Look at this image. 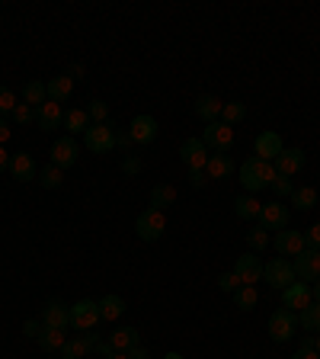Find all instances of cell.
Listing matches in <instances>:
<instances>
[{
	"instance_id": "obj_1",
	"label": "cell",
	"mask_w": 320,
	"mask_h": 359,
	"mask_svg": "<svg viewBox=\"0 0 320 359\" xmlns=\"http://www.w3.org/2000/svg\"><path fill=\"white\" fill-rule=\"evenodd\" d=\"M237 177H240V187H244L246 193H260V189L272 187V180H276V167L253 154V157H246L244 164L237 167Z\"/></svg>"
},
{
	"instance_id": "obj_2",
	"label": "cell",
	"mask_w": 320,
	"mask_h": 359,
	"mask_svg": "<svg viewBox=\"0 0 320 359\" xmlns=\"http://www.w3.org/2000/svg\"><path fill=\"white\" fill-rule=\"evenodd\" d=\"M83 148L90 154H109L116 148V126H112V119L103 122V126H90L83 132Z\"/></svg>"
},
{
	"instance_id": "obj_3",
	"label": "cell",
	"mask_w": 320,
	"mask_h": 359,
	"mask_svg": "<svg viewBox=\"0 0 320 359\" xmlns=\"http://www.w3.org/2000/svg\"><path fill=\"white\" fill-rule=\"evenodd\" d=\"M202 142H205V148L215 151V154H231L234 148V128L228 126V122H211V126H205V132H202Z\"/></svg>"
},
{
	"instance_id": "obj_4",
	"label": "cell",
	"mask_w": 320,
	"mask_h": 359,
	"mask_svg": "<svg viewBox=\"0 0 320 359\" xmlns=\"http://www.w3.org/2000/svg\"><path fill=\"white\" fill-rule=\"evenodd\" d=\"M263 279H266L272 289H279V292L288 289L291 283H298V279H295V266H291L288 257H272V260L263 266Z\"/></svg>"
},
{
	"instance_id": "obj_5",
	"label": "cell",
	"mask_w": 320,
	"mask_h": 359,
	"mask_svg": "<svg viewBox=\"0 0 320 359\" xmlns=\"http://www.w3.org/2000/svg\"><path fill=\"white\" fill-rule=\"evenodd\" d=\"M298 330V314L288 311V308H276V311L269 314V337L276 340V344H288L291 337Z\"/></svg>"
},
{
	"instance_id": "obj_6",
	"label": "cell",
	"mask_w": 320,
	"mask_h": 359,
	"mask_svg": "<svg viewBox=\"0 0 320 359\" xmlns=\"http://www.w3.org/2000/svg\"><path fill=\"white\" fill-rule=\"evenodd\" d=\"M164 231H167V218H164V212H157V209H144L138 215V222H134V234L141 241H148V244L160 241Z\"/></svg>"
},
{
	"instance_id": "obj_7",
	"label": "cell",
	"mask_w": 320,
	"mask_h": 359,
	"mask_svg": "<svg viewBox=\"0 0 320 359\" xmlns=\"http://www.w3.org/2000/svg\"><path fill=\"white\" fill-rule=\"evenodd\" d=\"M99 321H103V318H99V302L81 299L77 305H71V327H74L77 334H83V330H93Z\"/></svg>"
},
{
	"instance_id": "obj_8",
	"label": "cell",
	"mask_w": 320,
	"mask_h": 359,
	"mask_svg": "<svg viewBox=\"0 0 320 359\" xmlns=\"http://www.w3.org/2000/svg\"><path fill=\"white\" fill-rule=\"evenodd\" d=\"M291 266H295V279L298 283H307L314 285L320 279V250H301L295 260H291Z\"/></svg>"
},
{
	"instance_id": "obj_9",
	"label": "cell",
	"mask_w": 320,
	"mask_h": 359,
	"mask_svg": "<svg viewBox=\"0 0 320 359\" xmlns=\"http://www.w3.org/2000/svg\"><path fill=\"white\" fill-rule=\"evenodd\" d=\"M291 222V212L288 205H282V202H266L260 209V228H266V231H285Z\"/></svg>"
},
{
	"instance_id": "obj_10",
	"label": "cell",
	"mask_w": 320,
	"mask_h": 359,
	"mask_svg": "<svg viewBox=\"0 0 320 359\" xmlns=\"http://www.w3.org/2000/svg\"><path fill=\"white\" fill-rule=\"evenodd\" d=\"M77 157H81V144H77L71 135H61L58 142L52 144V164L58 167V170H67V167H74Z\"/></svg>"
},
{
	"instance_id": "obj_11",
	"label": "cell",
	"mask_w": 320,
	"mask_h": 359,
	"mask_svg": "<svg viewBox=\"0 0 320 359\" xmlns=\"http://www.w3.org/2000/svg\"><path fill=\"white\" fill-rule=\"evenodd\" d=\"M179 157H183L186 170H205V164H209L211 154H209V148H205L202 138H186L183 148H179Z\"/></svg>"
},
{
	"instance_id": "obj_12",
	"label": "cell",
	"mask_w": 320,
	"mask_h": 359,
	"mask_svg": "<svg viewBox=\"0 0 320 359\" xmlns=\"http://www.w3.org/2000/svg\"><path fill=\"white\" fill-rule=\"evenodd\" d=\"M39 321H42L45 327L67 330V327H71V305H64V302H61V299L45 302V308H42V318H39Z\"/></svg>"
},
{
	"instance_id": "obj_13",
	"label": "cell",
	"mask_w": 320,
	"mask_h": 359,
	"mask_svg": "<svg viewBox=\"0 0 320 359\" xmlns=\"http://www.w3.org/2000/svg\"><path fill=\"white\" fill-rule=\"evenodd\" d=\"M157 132H160V126H157L154 116H134L132 126H128L132 144H151L157 138Z\"/></svg>"
},
{
	"instance_id": "obj_14",
	"label": "cell",
	"mask_w": 320,
	"mask_h": 359,
	"mask_svg": "<svg viewBox=\"0 0 320 359\" xmlns=\"http://www.w3.org/2000/svg\"><path fill=\"white\" fill-rule=\"evenodd\" d=\"M234 276L240 279V285H253L263 279V260L256 254H244L234 263Z\"/></svg>"
},
{
	"instance_id": "obj_15",
	"label": "cell",
	"mask_w": 320,
	"mask_h": 359,
	"mask_svg": "<svg viewBox=\"0 0 320 359\" xmlns=\"http://www.w3.org/2000/svg\"><path fill=\"white\" fill-rule=\"evenodd\" d=\"M305 161L307 157H305V151L301 148H285L282 154L272 161V167H276L279 177H295V173L305 170Z\"/></svg>"
},
{
	"instance_id": "obj_16",
	"label": "cell",
	"mask_w": 320,
	"mask_h": 359,
	"mask_svg": "<svg viewBox=\"0 0 320 359\" xmlns=\"http://www.w3.org/2000/svg\"><path fill=\"white\" fill-rule=\"evenodd\" d=\"M311 285L307 283H291L288 289H282V308H288V311L298 314L301 308L311 305Z\"/></svg>"
},
{
	"instance_id": "obj_17",
	"label": "cell",
	"mask_w": 320,
	"mask_h": 359,
	"mask_svg": "<svg viewBox=\"0 0 320 359\" xmlns=\"http://www.w3.org/2000/svg\"><path fill=\"white\" fill-rule=\"evenodd\" d=\"M253 151H256V157H263V161H269V164H272V161H276V157L285 151L282 135H279V132H263V135H256Z\"/></svg>"
},
{
	"instance_id": "obj_18",
	"label": "cell",
	"mask_w": 320,
	"mask_h": 359,
	"mask_svg": "<svg viewBox=\"0 0 320 359\" xmlns=\"http://www.w3.org/2000/svg\"><path fill=\"white\" fill-rule=\"evenodd\" d=\"M276 250L279 257H298L301 250H305V231H291V228H285V231H276Z\"/></svg>"
},
{
	"instance_id": "obj_19",
	"label": "cell",
	"mask_w": 320,
	"mask_h": 359,
	"mask_svg": "<svg viewBox=\"0 0 320 359\" xmlns=\"http://www.w3.org/2000/svg\"><path fill=\"white\" fill-rule=\"evenodd\" d=\"M36 126L42 128V132H55V128H61L64 126V109H61L58 103H52V100L42 103L36 109Z\"/></svg>"
},
{
	"instance_id": "obj_20",
	"label": "cell",
	"mask_w": 320,
	"mask_h": 359,
	"mask_svg": "<svg viewBox=\"0 0 320 359\" xmlns=\"http://www.w3.org/2000/svg\"><path fill=\"white\" fill-rule=\"evenodd\" d=\"M10 173H13V180H20V183H32V180H39V167H36V157L32 154H13L10 157Z\"/></svg>"
},
{
	"instance_id": "obj_21",
	"label": "cell",
	"mask_w": 320,
	"mask_h": 359,
	"mask_svg": "<svg viewBox=\"0 0 320 359\" xmlns=\"http://www.w3.org/2000/svg\"><path fill=\"white\" fill-rule=\"evenodd\" d=\"M45 93H48V100H52V103H67V100H71V93H74V81H71V77L67 74H58V77H52V81L45 83Z\"/></svg>"
},
{
	"instance_id": "obj_22",
	"label": "cell",
	"mask_w": 320,
	"mask_h": 359,
	"mask_svg": "<svg viewBox=\"0 0 320 359\" xmlns=\"http://www.w3.org/2000/svg\"><path fill=\"white\" fill-rule=\"evenodd\" d=\"M221 109H224V103L218 97H211V93H205V97L195 100V116H199L205 126H211V122L221 119Z\"/></svg>"
},
{
	"instance_id": "obj_23",
	"label": "cell",
	"mask_w": 320,
	"mask_h": 359,
	"mask_svg": "<svg viewBox=\"0 0 320 359\" xmlns=\"http://www.w3.org/2000/svg\"><path fill=\"white\" fill-rule=\"evenodd\" d=\"M205 173H209V180H224L231 173H237V164H234L231 154H211L209 164H205Z\"/></svg>"
},
{
	"instance_id": "obj_24",
	"label": "cell",
	"mask_w": 320,
	"mask_h": 359,
	"mask_svg": "<svg viewBox=\"0 0 320 359\" xmlns=\"http://www.w3.org/2000/svg\"><path fill=\"white\" fill-rule=\"evenodd\" d=\"M106 340L112 344V350H116V353H128L132 346L141 344V334H138L134 327H119V330H112Z\"/></svg>"
},
{
	"instance_id": "obj_25",
	"label": "cell",
	"mask_w": 320,
	"mask_h": 359,
	"mask_svg": "<svg viewBox=\"0 0 320 359\" xmlns=\"http://www.w3.org/2000/svg\"><path fill=\"white\" fill-rule=\"evenodd\" d=\"M36 344L42 353H61V346L67 344L64 330H55V327H42V334L36 337Z\"/></svg>"
},
{
	"instance_id": "obj_26",
	"label": "cell",
	"mask_w": 320,
	"mask_h": 359,
	"mask_svg": "<svg viewBox=\"0 0 320 359\" xmlns=\"http://www.w3.org/2000/svg\"><path fill=\"white\" fill-rule=\"evenodd\" d=\"M90 126H93V122H90L87 109H81V106L64 112V128H67V135H71V138H74V135H83Z\"/></svg>"
},
{
	"instance_id": "obj_27",
	"label": "cell",
	"mask_w": 320,
	"mask_h": 359,
	"mask_svg": "<svg viewBox=\"0 0 320 359\" xmlns=\"http://www.w3.org/2000/svg\"><path fill=\"white\" fill-rule=\"evenodd\" d=\"M122 314H125V299L122 295H103L99 299V318L103 321H119Z\"/></svg>"
},
{
	"instance_id": "obj_28",
	"label": "cell",
	"mask_w": 320,
	"mask_h": 359,
	"mask_svg": "<svg viewBox=\"0 0 320 359\" xmlns=\"http://www.w3.org/2000/svg\"><path fill=\"white\" fill-rule=\"evenodd\" d=\"M298 327L305 330V334H320V302H311L307 308H301Z\"/></svg>"
},
{
	"instance_id": "obj_29",
	"label": "cell",
	"mask_w": 320,
	"mask_h": 359,
	"mask_svg": "<svg viewBox=\"0 0 320 359\" xmlns=\"http://www.w3.org/2000/svg\"><path fill=\"white\" fill-rule=\"evenodd\" d=\"M176 202V189L170 187V183H157L154 189H151V209L164 212L167 205H173Z\"/></svg>"
},
{
	"instance_id": "obj_30",
	"label": "cell",
	"mask_w": 320,
	"mask_h": 359,
	"mask_svg": "<svg viewBox=\"0 0 320 359\" xmlns=\"http://www.w3.org/2000/svg\"><path fill=\"white\" fill-rule=\"evenodd\" d=\"M317 199H320V193L314 187H298L295 193H291V205L298 212H311L314 205H317Z\"/></svg>"
},
{
	"instance_id": "obj_31",
	"label": "cell",
	"mask_w": 320,
	"mask_h": 359,
	"mask_svg": "<svg viewBox=\"0 0 320 359\" xmlns=\"http://www.w3.org/2000/svg\"><path fill=\"white\" fill-rule=\"evenodd\" d=\"M22 103L32 106V109H39L42 103H48V93H45V83L39 81H29L26 87H22Z\"/></svg>"
},
{
	"instance_id": "obj_32",
	"label": "cell",
	"mask_w": 320,
	"mask_h": 359,
	"mask_svg": "<svg viewBox=\"0 0 320 359\" xmlns=\"http://www.w3.org/2000/svg\"><path fill=\"white\" fill-rule=\"evenodd\" d=\"M260 209H263V202H256L250 193L234 199V212H237V218H260Z\"/></svg>"
},
{
	"instance_id": "obj_33",
	"label": "cell",
	"mask_w": 320,
	"mask_h": 359,
	"mask_svg": "<svg viewBox=\"0 0 320 359\" xmlns=\"http://www.w3.org/2000/svg\"><path fill=\"white\" fill-rule=\"evenodd\" d=\"M256 302H260V295H256L253 285H237V292H234V305H237L240 311H253Z\"/></svg>"
},
{
	"instance_id": "obj_34",
	"label": "cell",
	"mask_w": 320,
	"mask_h": 359,
	"mask_svg": "<svg viewBox=\"0 0 320 359\" xmlns=\"http://www.w3.org/2000/svg\"><path fill=\"white\" fill-rule=\"evenodd\" d=\"M39 183H42L45 189H58L61 183H64V170H58L55 164L42 167V170H39Z\"/></svg>"
},
{
	"instance_id": "obj_35",
	"label": "cell",
	"mask_w": 320,
	"mask_h": 359,
	"mask_svg": "<svg viewBox=\"0 0 320 359\" xmlns=\"http://www.w3.org/2000/svg\"><path fill=\"white\" fill-rule=\"evenodd\" d=\"M246 119V106L244 103H237V100H234V103H224V109H221V122H228V126H237V122H244Z\"/></svg>"
},
{
	"instance_id": "obj_36",
	"label": "cell",
	"mask_w": 320,
	"mask_h": 359,
	"mask_svg": "<svg viewBox=\"0 0 320 359\" xmlns=\"http://www.w3.org/2000/svg\"><path fill=\"white\" fill-rule=\"evenodd\" d=\"M87 116L93 126H103V122H109V103H103V100H93V103L87 106Z\"/></svg>"
},
{
	"instance_id": "obj_37",
	"label": "cell",
	"mask_w": 320,
	"mask_h": 359,
	"mask_svg": "<svg viewBox=\"0 0 320 359\" xmlns=\"http://www.w3.org/2000/svg\"><path fill=\"white\" fill-rule=\"evenodd\" d=\"M246 244H250V250H253V254H256V250H266V247H269V231L256 224L253 231L246 234Z\"/></svg>"
},
{
	"instance_id": "obj_38",
	"label": "cell",
	"mask_w": 320,
	"mask_h": 359,
	"mask_svg": "<svg viewBox=\"0 0 320 359\" xmlns=\"http://www.w3.org/2000/svg\"><path fill=\"white\" fill-rule=\"evenodd\" d=\"M16 109V97H13V90H7L4 83H0V119H7L10 112Z\"/></svg>"
},
{
	"instance_id": "obj_39",
	"label": "cell",
	"mask_w": 320,
	"mask_h": 359,
	"mask_svg": "<svg viewBox=\"0 0 320 359\" xmlns=\"http://www.w3.org/2000/svg\"><path fill=\"white\" fill-rule=\"evenodd\" d=\"M269 189H272V193H276L279 199H285V196H291L298 187L291 183V177H279V173H276V180H272V187H269Z\"/></svg>"
},
{
	"instance_id": "obj_40",
	"label": "cell",
	"mask_w": 320,
	"mask_h": 359,
	"mask_svg": "<svg viewBox=\"0 0 320 359\" xmlns=\"http://www.w3.org/2000/svg\"><path fill=\"white\" fill-rule=\"evenodd\" d=\"M10 119H13L16 126H26V122L36 119V109H32V106H26V103H16V109L10 112Z\"/></svg>"
},
{
	"instance_id": "obj_41",
	"label": "cell",
	"mask_w": 320,
	"mask_h": 359,
	"mask_svg": "<svg viewBox=\"0 0 320 359\" xmlns=\"http://www.w3.org/2000/svg\"><path fill=\"white\" fill-rule=\"evenodd\" d=\"M305 247L307 250H320V222L311 224V228L305 231Z\"/></svg>"
},
{
	"instance_id": "obj_42",
	"label": "cell",
	"mask_w": 320,
	"mask_h": 359,
	"mask_svg": "<svg viewBox=\"0 0 320 359\" xmlns=\"http://www.w3.org/2000/svg\"><path fill=\"white\" fill-rule=\"evenodd\" d=\"M237 285H240V279L234 276V273H221V276H218V289H221V292H231V295H234V292H237Z\"/></svg>"
},
{
	"instance_id": "obj_43",
	"label": "cell",
	"mask_w": 320,
	"mask_h": 359,
	"mask_svg": "<svg viewBox=\"0 0 320 359\" xmlns=\"http://www.w3.org/2000/svg\"><path fill=\"white\" fill-rule=\"evenodd\" d=\"M42 327H45V324H42V321H39V318H29V321L22 324V334L29 337V340H36V337H39V334H42Z\"/></svg>"
},
{
	"instance_id": "obj_44",
	"label": "cell",
	"mask_w": 320,
	"mask_h": 359,
	"mask_svg": "<svg viewBox=\"0 0 320 359\" xmlns=\"http://www.w3.org/2000/svg\"><path fill=\"white\" fill-rule=\"evenodd\" d=\"M141 167H144V164L138 161V157H132V154L122 161V170H125V173H141Z\"/></svg>"
},
{
	"instance_id": "obj_45",
	"label": "cell",
	"mask_w": 320,
	"mask_h": 359,
	"mask_svg": "<svg viewBox=\"0 0 320 359\" xmlns=\"http://www.w3.org/2000/svg\"><path fill=\"white\" fill-rule=\"evenodd\" d=\"M189 183H193L195 189H202L205 183H209V173L205 170H189Z\"/></svg>"
},
{
	"instance_id": "obj_46",
	"label": "cell",
	"mask_w": 320,
	"mask_h": 359,
	"mask_svg": "<svg viewBox=\"0 0 320 359\" xmlns=\"http://www.w3.org/2000/svg\"><path fill=\"white\" fill-rule=\"evenodd\" d=\"M116 148H122V151H125V157H128V151H132V138H128V128H125V132H116Z\"/></svg>"
},
{
	"instance_id": "obj_47",
	"label": "cell",
	"mask_w": 320,
	"mask_h": 359,
	"mask_svg": "<svg viewBox=\"0 0 320 359\" xmlns=\"http://www.w3.org/2000/svg\"><path fill=\"white\" fill-rule=\"evenodd\" d=\"M128 359H151V353L138 344V346H132V350H128Z\"/></svg>"
},
{
	"instance_id": "obj_48",
	"label": "cell",
	"mask_w": 320,
	"mask_h": 359,
	"mask_svg": "<svg viewBox=\"0 0 320 359\" xmlns=\"http://www.w3.org/2000/svg\"><path fill=\"white\" fill-rule=\"evenodd\" d=\"M10 135H13V132H10L7 119H0V148H4V144H7V142H10Z\"/></svg>"
},
{
	"instance_id": "obj_49",
	"label": "cell",
	"mask_w": 320,
	"mask_h": 359,
	"mask_svg": "<svg viewBox=\"0 0 320 359\" xmlns=\"http://www.w3.org/2000/svg\"><path fill=\"white\" fill-rule=\"evenodd\" d=\"M291 359H320V353H317V350H298Z\"/></svg>"
},
{
	"instance_id": "obj_50",
	"label": "cell",
	"mask_w": 320,
	"mask_h": 359,
	"mask_svg": "<svg viewBox=\"0 0 320 359\" xmlns=\"http://www.w3.org/2000/svg\"><path fill=\"white\" fill-rule=\"evenodd\" d=\"M10 170V157H7V148H0V173Z\"/></svg>"
},
{
	"instance_id": "obj_51",
	"label": "cell",
	"mask_w": 320,
	"mask_h": 359,
	"mask_svg": "<svg viewBox=\"0 0 320 359\" xmlns=\"http://www.w3.org/2000/svg\"><path fill=\"white\" fill-rule=\"evenodd\" d=\"M83 74V65H71V71H67V77L74 81V77H81Z\"/></svg>"
},
{
	"instance_id": "obj_52",
	"label": "cell",
	"mask_w": 320,
	"mask_h": 359,
	"mask_svg": "<svg viewBox=\"0 0 320 359\" xmlns=\"http://www.w3.org/2000/svg\"><path fill=\"white\" fill-rule=\"evenodd\" d=\"M311 299H314V302H320V279L311 285Z\"/></svg>"
},
{
	"instance_id": "obj_53",
	"label": "cell",
	"mask_w": 320,
	"mask_h": 359,
	"mask_svg": "<svg viewBox=\"0 0 320 359\" xmlns=\"http://www.w3.org/2000/svg\"><path fill=\"white\" fill-rule=\"evenodd\" d=\"M106 359H128V353H112V356H106Z\"/></svg>"
},
{
	"instance_id": "obj_54",
	"label": "cell",
	"mask_w": 320,
	"mask_h": 359,
	"mask_svg": "<svg viewBox=\"0 0 320 359\" xmlns=\"http://www.w3.org/2000/svg\"><path fill=\"white\" fill-rule=\"evenodd\" d=\"M314 350L320 353V334H314Z\"/></svg>"
},
{
	"instance_id": "obj_55",
	"label": "cell",
	"mask_w": 320,
	"mask_h": 359,
	"mask_svg": "<svg viewBox=\"0 0 320 359\" xmlns=\"http://www.w3.org/2000/svg\"><path fill=\"white\" fill-rule=\"evenodd\" d=\"M164 359H183V356H179V353H167Z\"/></svg>"
},
{
	"instance_id": "obj_56",
	"label": "cell",
	"mask_w": 320,
	"mask_h": 359,
	"mask_svg": "<svg viewBox=\"0 0 320 359\" xmlns=\"http://www.w3.org/2000/svg\"><path fill=\"white\" fill-rule=\"evenodd\" d=\"M317 193H320V189H317Z\"/></svg>"
}]
</instances>
